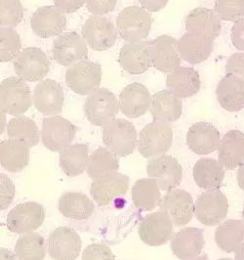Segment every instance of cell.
I'll return each instance as SVG.
<instances>
[{"label": "cell", "instance_id": "cell-19", "mask_svg": "<svg viewBox=\"0 0 244 260\" xmlns=\"http://www.w3.org/2000/svg\"><path fill=\"white\" fill-rule=\"evenodd\" d=\"M30 26L39 38L49 39L63 32L66 26V18L56 6H43L31 16Z\"/></svg>", "mask_w": 244, "mask_h": 260}, {"label": "cell", "instance_id": "cell-37", "mask_svg": "<svg viewBox=\"0 0 244 260\" xmlns=\"http://www.w3.org/2000/svg\"><path fill=\"white\" fill-rule=\"evenodd\" d=\"M9 139L25 144L32 148L39 143L40 132L36 121L29 117L19 116L10 119L7 125Z\"/></svg>", "mask_w": 244, "mask_h": 260}, {"label": "cell", "instance_id": "cell-7", "mask_svg": "<svg viewBox=\"0 0 244 260\" xmlns=\"http://www.w3.org/2000/svg\"><path fill=\"white\" fill-rule=\"evenodd\" d=\"M16 75L25 81L42 80L50 72V61L39 47H26L14 59Z\"/></svg>", "mask_w": 244, "mask_h": 260}, {"label": "cell", "instance_id": "cell-23", "mask_svg": "<svg viewBox=\"0 0 244 260\" xmlns=\"http://www.w3.org/2000/svg\"><path fill=\"white\" fill-rule=\"evenodd\" d=\"M152 96L149 89L141 83L135 82L125 86L119 94V108L129 118L145 115L151 108Z\"/></svg>", "mask_w": 244, "mask_h": 260}, {"label": "cell", "instance_id": "cell-40", "mask_svg": "<svg viewBox=\"0 0 244 260\" xmlns=\"http://www.w3.org/2000/svg\"><path fill=\"white\" fill-rule=\"evenodd\" d=\"M22 42L20 35L10 26L0 28V62L6 63L14 60L20 53Z\"/></svg>", "mask_w": 244, "mask_h": 260}, {"label": "cell", "instance_id": "cell-49", "mask_svg": "<svg viewBox=\"0 0 244 260\" xmlns=\"http://www.w3.org/2000/svg\"><path fill=\"white\" fill-rule=\"evenodd\" d=\"M169 0H139L142 7L150 12H158L167 5Z\"/></svg>", "mask_w": 244, "mask_h": 260}, {"label": "cell", "instance_id": "cell-13", "mask_svg": "<svg viewBox=\"0 0 244 260\" xmlns=\"http://www.w3.org/2000/svg\"><path fill=\"white\" fill-rule=\"evenodd\" d=\"M173 222L163 211L148 214L141 222L138 234L142 242L150 247L163 246L171 239Z\"/></svg>", "mask_w": 244, "mask_h": 260}, {"label": "cell", "instance_id": "cell-48", "mask_svg": "<svg viewBox=\"0 0 244 260\" xmlns=\"http://www.w3.org/2000/svg\"><path fill=\"white\" fill-rule=\"evenodd\" d=\"M85 3L86 0H54L55 6L65 14L77 12Z\"/></svg>", "mask_w": 244, "mask_h": 260}, {"label": "cell", "instance_id": "cell-26", "mask_svg": "<svg viewBox=\"0 0 244 260\" xmlns=\"http://www.w3.org/2000/svg\"><path fill=\"white\" fill-rule=\"evenodd\" d=\"M216 96L220 106L231 113L244 109V80L235 76L226 75L219 81Z\"/></svg>", "mask_w": 244, "mask_h": 260}, {"label": "cell", "instance_id": "cell-33", "mask_svg": "<svg viewBox=\"0 0 244 260\" xmlns=\"http://www.w3.org/2000/svg\"><path fill=\"white\" fill-rule=\"evenodd\" d=\"M29 161V148L19 141L8 139L0 142V165L7 171L18 173Z\"/></svg>", "mask_w": 244, "mask_h": 260}, {"label": "cell", "instance_id": "cell-53", "mask_svg": "<svg viewBox=\"0 0 244 260\" xmlns=\"http://www.w3.org/2000/svg\"><path fill=\"white\" fill-rule=\"evenodd\" d=\"M191 260H209L208 259V256H207V254H201V255H198L197 257H195V258H193V259Z\"/></svg>", "mask_w": 244, "mask_h": 260}, {"label": "cell", "instance_id": "cell-34", "mask_svg": "<svg viewBox=\"0 0 244 260\" xmlns=\"http://www.w3.org/2000/svg\"><path fill=\"white\" fill-rule=\"evenodd\" d=\"M89 147L86 144H73L60 152V167L69 177L82 174L87 168Z\"/></svg>", "mask_w": 244, "mask_h": 260}, {"label": "cell", "instance_id": "cell-6", "mask_svg": "<svg viewBox=\"0 0 244 260\" xmlns=\"http://www.w3.org/2000/svg\"><path fill=\"white\" fill-rule=\"evenodd\" d=\"M84 114L92 124L104 126L119 113V101L108 88H99L91 93L84 103Z\"/></svg>", "mask_w": 244, "mask_h": 260}, {"label": "cell", "instance_id": "cell-2", "mask_svg": "<svg viewBox=\"0 0 244 260\" xmlns=\"http://www.w3.org/2000/svg\"><path fill=\"white\" fill-rule=\"evenodd\" d=\"M103 141L116 156L124 157L131 155L137 147V130L127 119L115 118L103 126Z\"/></svg>", "mask_w": 244, "mask_h": 260}, {"label": "cell", "instance_id": "cell-31", "mask_svg": "<svg viewBox=\"0 0 244 260\" xmlns=\"http://www.w3.org/2000/svg\"><path fill=\"white\" fill-rule=\"evenodd\" d=\"M193 179L203 190H216L221 187L225 178V169L218 160L201 158L193 167Z\"/></svg>", "mask_w": 244, "mask_h": 260}, {"label": "cell", "instance_id": "cell-24", "mask_svg": "<svg viewBox=\"0 0 244 260\" xmlns=\"http://www.w3.org/2000/svg\"><path fill=\"white\" fill-rule=\"evenodd\" d=\"M205 246L203 230L188 227L180 230L171 240L172 252L181 260H191L197 257Z\"/></svg>", "mask_w": 244, "mask_h": 260}, {"label": "cell", "instance_id": "cell-1", "mask_svg": "<svg viewBox=\"0 0 244 260\" xmlns=\"http://www.w3.org/2000/svg\"><path fill=\"white\" fill-rule=\"evenodd\" d=\"M31 91L26 81L19 77L5 78L0 83L1 113L10 116L25 114L32 104Z\"/></svg>", "mask_w": 244, "mask_h": 260}, {"label": "cell", "instance_id": "cell-3", "mask_svg": "<svg viewBox=\"0 0 244 260\" xmlns=\"http://www.w3.org/2000/svg\"><path fill=\"white\" fill-rule=\"evenodd\" d=\"M152 16L139 6H129L118 14L117 31L128 43H138L147 39L152 29Z\"/></svg>", "mask_w": 244, "mask_h": 260}, {"label": "cell", "instance_id": "cell-15", "mask_svg": "<svg viewBox=\"0 0 244 260\" xmlns=\"http://www.w3.org/2000/svg\"><path fill=\"white\" fill-rule=\"evenodd\" d=\"M87 54V43L76 31L59 36L52 47L53 59L64 67L75 65L84 60Z\"/></svg>", "mask_w": 244, "mask_h": 260}, {"label": "cell", "instance_id": "cell-29", "mask_svg": "<svg viewBox=\"0 0 244 260\" xmlns=\"http://www.w3.org/2000/svg\"><path fill=\"white\" fill-rule=\"evenodd\" d=\"M221 19L215 11L205 7H197L187 15L186 29L188 32H194L217 39L221 32Z\"/></svg>", "mask_w": 244, "mask_h": 260}, {"label": "cell", "instance_id": "cell-36", "mask_svg": "<svg viewBox=\"0 0 244 260\" xmlns=\"http://www.w3.org/2000/svg\"><path fill=\"white\" fill-rule=\"evenodd\" d=\"M215 242L225 252L235 251L244 243V222L229 219L221 223L215 231Z\"/></svg>", "mask_w": 244, "mask_h": 260}, {"label": "cell", "instance_id": "cell-12", "mask_svg": "<svg viewBox=\"0 0 244 260\" xmlns=\"http://www.w3.org/2000/svg\"><path fill=\"white\" fill-rule=\"evenodd\" d=\"M147 173L156 181L160 190L165 192L177 188L183 178V169L179 161L167 155L151 158L147 166Z\"/></svg>", "mask_w": 244, "mask_h": 260}, {"label": "cell", "instance_id": "cell-14", "mask_svg": "<svg viewBox=\"0 0 244 260\" xmlns=\"http://www.w3.org/2000/svg\"><path fill=\"white\" fill-rule=\"evenodd\" d=\"M82 241L72 228L59 227L47 239V249L54 260H76L80 254Z\"/></svg>", "mask_w": 244, "mask_h": 260}, {"label": "cell", "instance_id": "cell-44", "mask_svg": "<svg viewBox=\"0 0 244 260\" xmlns=\"http://www.w3.org/2000/svg\"><path fill=\"white\" fill-rule=\"evenodd\" d=\"M0 209L4 210L13 202L15 187L12 180L5 174H0Z\"/></svg>", "mask_w": 244, "mask_h": 260}, {"label": "cell", "instance_id": "cell-20", "mask_svg": "<svg viewBox=\"0 0 244 260\" xmlns=\"http://www.w3.org/2000/svg\"><path fill=\"white\" fill-rule=\"evenodd\" d=\"M120 67L131 75H142L153 66L150 42L127 43L122 46L118 55Z\"/></svg>", "mask_w": 244, "mask_h": 260}, {"label": "cell", "instance_id": "cell-25", "mask_svg": "<svg viewBox=\"0 0 244 260\" xmlns=\"http://www.w3.org/2000/svg\"><path fill=\"white\" fill-rule=\"evenodd\" d=\"M214 39L194 32H186L178 40V49L181 58L192 64L197 65L205 62L213 50Z\"/></svg>", "mask_w": 244, "mask_h": 260}, {"label": "cell", "instance_id": "cell-21", "mask_svg": "<svg viewBox=\"0 0 244 260\" xmlns=\"http://www.w3.org/2000/svg\"><path fill=\"white\" fill-rule=\"evenodd\" d=\"M150 43L153 66L157 71L161 73H171L181 67L177 39L163 35Z\"/></svg>", "mask_w": 244, "mask_h": 260}, {"label": "cell", "instance_id": "cell-27", "mask_svg": "<svg viewBox=\"0 0 244 260\" xmlns=\"http://www.w3.org/2000/svg\"><path fill=\"white\" fill-rule=\"evenodd\" d=\"M219 162L228 170L239 168L244 161V133L230 130L225 134L218 148Z\"/></svg>", "mask_w": 244, "mask_h": 260}, {"label": "cell", "instance_id": "cell-5", "mask_svg": "<svg viewBox=\"0 0 244 260\" xmlns=\"http://www.w3.org/2000/svg\"><path fill=\"white\" fill-rule=\"evenodd\" d=\"M102 81V67L89 60L71 66L65 72L67 87L78 95H90L99 89Z\"/></svg>", "mask_w": 244, "mask_h": 260}, {"label": "cell", "instance_id": "cell-18", "mask_svg": "<svg viewBox=\"0 0 244 260\" xmlns=\"http://www.w3.org/2000/svg\"><path fill=\"white\" fill-rule=\"evenodd\" d=\"M159 207L161 211L167 213L175 226H184L193 219V197L185 190L174 189L169 191L161 199Z\"/></svg>", "mask_w": 244, "mask_h": 260}, {"label": "cell", "instance_id": "cell-43", "mask_svg": "<svg viewBox=\"0 0 244 260\" xmlns=\"http://www.w3.org/2000/svg\"><path fill=\"white\" fill-rule=\"evenodd\" d=\"M82 260H116V256L108 246L92 244L82 252Z\"/></svg>", "mask_w": 244, "mask_h": 260}, {"label": "cell", "instance_id": "cell-51", "mask_svg": "<svg viewBox=\"0 0 244 260\" xmlns=\"http://www.w3.org/2000/svg\"><path fill=\"white\" fill-rule=\"evenodd\" d=\"M237 182L238 186L244 191V164H242L237 171Z\"/></svg>", "mask_w": 244, "mask_h": 260}, {"label": "cell", "instance_id": "cell-11", "mask_svg": "<svg viewBox=\"0 0 244 260\" xmlns=\"http://www.w3.org/2000/svg\"><path fill=\"white\" fill-rule=\"evenodd\" d=\"M45 219L44 208L36 202H26L16 206L7 215V228L16 234L36 231Z\"/></svg>", "mask_w": 244, "mask_h": 260}, {"label": "cell", "instance_id": "cell-4", "mask_svg": "<svg viewBox=\"0 0 244 260\" xmlns=\"http://www.w3.org/2000/svg\"><path fill=\"white\" fill-rule=\"evenodd\" d=\"M173 142V130L167 122L155 121L147 124L139 134L138 151L146 158L164 155Z\"/></svg>", "mask_w": 244, "mask_h": 260}, {"label": "cell", "instance_id": "cell-16", "mask_svg": "<svg viewBox=\"0 0 244 260\" xmlns=\"http://www.w3.org/2000/svg\"><path fill=\"white\" fill-rule=\"evenodd\" d=\"M128 189V176L116 171L93 180L90 194L99 207H106L116 197L125 195Z\"/></svg>", "mask_w": 244, "mask_h": 260}, {"label": "cell", "instance_id": "cell-38", "mask_svg": "<svg viewBox=\"0 0 244 260\" xmlns=\"http://www.w3.org/2000/svg\"><path fill=\"white\" fill-rule=\"evenodd\" d=\"M119 169V160L115 153L108 148L99 147L88 158L86 172L91 179L95 180L103 175L116 172Z\"/></svg>", "mask_w": 244, "mask_h": 260}, {"label": "cell", "instance_id": "cell-47", "mask_svg": "<svg viewBox=\"0 0 244 260\" xmlns=\"http://www.w3.org/2000/svg\"><path fill=\"white\" fill-rule=\"evenodd\" d=\"M231 39L236 49L244 51V18L234 22L231 27Z\"/></svg>", "mask_w": 244, "mask_h": 260}, {"label": "cell", "instance_id": "cell-9", "mask_svg": "<svg viewBox=\"0 0 244 260\" xmlns=\"http://www.w3.org/2000/svg\"><path fill=\"white\" fill-rule=\"evenodd\" d=\"M81 32L87 45L95 51L108 50L116 44L117 30L107 17L91 16L84 23Z\"/></svg>", "mask_w": 244, "mask_h": 260}, {"label": "cell", "instance_id": "cell-52", "mask_svg": "<svg viewBox=\"0 0 244 260\" xmlns=\"http://www.w3.org/2000/svg\"><path fill=\"white\" fill-rule=\"evenodd\" d=\"M234 260H244V244L235 250Z\"/></svg>", "mask_w": 244, "mask_h": 260}, {"label": "cell", "instance_id": "cell-50", "mask_svg": "<svg viewBox=\"0 0 244 260\" xmlns=\"http://www.w3.org/2000/svg\"><path fill=\"white\" fill-rule=\"evenodd\" d=\"M16 254L5 247L0 248V260H17Z\"/></svg>", "mask_w": 244, "mask_h": 260}, {"label": "cell", "instance_id": "cell-39", "mask_svg": "<svg viewBox=\"0 0 244 260\" xmlns=\"http://www.w3.org/2000/svg\"><path fill=\"white\" fill-rule=\"evenodd\" d=\"M18 260H43L46 254L45 240L37 232L23 234L15 246Z\"/></svg>", "mask_w": 244, "mask_h": 260}, {"label": "cell", "instance_id": "cell-30", "mask_svg": "<svg viewBox=\"0 0 244 260\" xmlns=\"http://www.w3.org/2000/svg\"><path fill=\"white\" fill-rule=\"evenodd\" d=\"M168 90L180 98H189L200 90V78L193 68L179 67L171 72L166 78Z\"/></svg>", "mask_w": 244, "mask_h": 260}, {"label": "cell", "instance_id": "cell-41", "mask_svg": "<svg viewBox=\"0 0 244 260\" xmlns=\"http://www.w3.org/2000/svg\"><path fill=\"white\" fill-rule=\"evenodd\" d=\"M0 25L17 26L24 18V7L20 0H0Z\"/></svg>", "mask_w": 244, "mask_h": 260}, {"label": "cell", "instance_id": "cell-8", "mask_svg": "<svg viewBox=\"0 0 244 260\" xmlns=\"http://www.w3.org/2000/svg\"><path fill=\"white\" fill-rule=\"evenodd\" d=\"M228 211V199L218 189L203 192L194 204L196 219L205 226L218 225L227 217Z\"/></svg>", "mask_w": 244, "mask_h": 260}, {"label": "cell", "instance_id": "cell-55", "mask_svg": "<svg viewBox=\"0 0 244 260\" xmlns=\"http://www.w3.org/2000/svg\"><path fill=\"white\" fill-rule=\"evenodd\" d=\"M242 218H243V222H244V206H243V211H242Z\"/></svg>", "mask_w": 244, "mask_h": 260}, {"label": "cell", "instance_id": "cell-35", "mask_svg": "<svg viewBox=\"0 0 244 260\" xmlns=\"http://www.w3.org/2000/svg\"><path fill=\"white\" fill-rule=\"evenodd\" d=\"M160 188L153 178H143L136 181L132 188L134 206L143 211H151L161 202Z\"/></svg>", "mask_w": 244, "mask_h": 260}, {"label": "cell", "instance_id": "cell-42", "mask_svg": "<svg viewBox=\"0 0 244 260\" xmlns=\"http://www.w3.org/2000/svg\"><path fill=\"white\" fill-rule=\"evenodd\" d=\"M214 11L223 21L236 22L244 17V0H216Z\"/></svg>", "mask_w": 244, "mask_h": 260}, {"label": "cell", "instance_id": "cell-45", "mask_svg": "<svg viewBox=\"0 0 244 260\" xmlns=\"http://www.w3.org/2000/svg\"><path fill=\"white\" fill-rule=\"evenodd\" d=\"M117 0H86L88 11L96 16H103L115 11Z\"/></svg>", "mask_w": 244, "mask_h": 260}, {"label": "cell", "instance_id": "cell-22", "mask_svg": "<svg viewBox=\"0 0 244 260\" xmlns=\"http://www.w3.org/2000/svg\"><path fill=\"white\" fill-rule=\"evenodd\" d=\"M221 143L219 130L209 122L199 121L193 124L187 133V145L197 155H209L218 150Z\"/></svg>", "mask_w": 244, "mask_h": 260}, {"label": "cell", "instance_id": "cell-28", "mask_svg": "<svg viewBox=\"0 0 244 260\" xmlns=\"http://www.w3.org/2000/svg\"><path fill=\"white\" fill-rule=\"evenodd\" d=\"M151 114L155 121L174 122L183 113L182 98L169 90L156 92L152 96Z\"/></svg>", "mask_w": 244, "mask_h": 260}, {"label": "cell", "instance_id": "cell-32", "mask_svg": "<svg viewBox=\"0 0 244 260\" xmlns=\"http://www.w3.org/2000/svg\"><path fill=\"white\" fill-rule=\"evenodd\" d=\"M58 208L66 218L85 220L94 213L95 205L87 196L82 193L68 192L60 197Z\"/></svg>", "mask_w": 244, "mask_h": 260}, {"label": "cell", "instance_id": "cell-46", "mask_svg": "<svg viewBox=\"0 0 244 260\" xmlns=\"http://www.w3.org/2000/svg\"><path fill=\"white\" fill-rule=\"evenodd\" d=\"M226 74L235 76L244 80V52L234 53L228 59Z\"/></svg>", "mask_w": 244, "mask_h": 260}, {"label": "cell", "instance_id": "cell-54", "mask_svg": "<svg viewBox=\"0 0 244 260\" xmlns=\"http://www.w3.org/2000/svg\"><path fill=\"white\" fill-rule=\"evenodd\" d=\"M219 260H232L231 258H221V259Z\"/></svg>", "mask_w": 244, "mask_h": 260}, {"label": "cell", "instance_id": "cell-10", "mask_svg": "<svg viewBox=\"0 0 244 260\" xmlns=\"http://www.w3.org/2000/svg\"><path fill=\"white\" fill-rule=\"evenodd\" d=\"M77 131V126L64 117H45L41 130L42 143L52 152H61L74 141Z\"/></svg>", "mask_w": 244, "mask_h": 260}, {"label": "cell", "instance_id": "cell-17", "mask_svg": "<svg viewBox=\"0 0 244 260\" xmlns=\"http://www.w3.org/2000/svg\"><path fill=\"white\" fill-rule=\"evenodd\" d=\"M32 99L36 109L42 115L58 116L64 107V90L59 82L47 78L36 86Z\"/></svg>", "mask_w": 244, "mask_h": 260}]
</instances>
